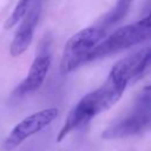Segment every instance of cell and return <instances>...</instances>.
Segmentation results:
<instances>
[{"mask_svg":"<svg viewBox=\"0 0 151 151\" xmlns=\"http://www.w3.org/2000/svg\"><path fill=\"white\" fill-rule=\"evenodd\" d=\"M138 78V60L134 53L119 60L111 68L106 80L92 92L85 94L68 112L57 142H61L72 131L86 125L97 114L112 107L123 96L131 81Z\"/></svg>","mask_w":151,"mask_h":151,"instance_id":"6da1fadb","label":"cell"},{"mask_svg":"<svg viewBox=\"0 0 151 151\" xmlns=\"http://www.w3.org/2000/svg\"><path fill=\"white\" fill-rule=\"evenodd\" d=\"M151 39V8L140 20L117 28L105 37L91 52L88 61L120 53Z\"/></svg>","mask_w":151,"mask_h":151,"instance_id":"7a4b0ae2","label":"cell"},{"mask_svg":"<svg viewBox=\"0 0 151 151\" xmlns=\"http://www.w3.org/2000/svg\"><path fill=\"white\" fill-rule=\"evenodd\" d=\"M149 130H151V91H145L138 97L132 110L125 117L107 126L101 137L109 140L120 139L138 136Z\"/></svg>","mask_w":151,"mask_h":151,"instance_id":"3957f363","label":"cell"},{"mask_svg":"<svg viewBox=\"0 0 151 151\" xmlns=\"http://www.w3.org/2000/svg\"><path fill=\"white\" fill-rule=\"evenodd\" d=\"M106 37L104 27H86L72 35L65 44L60 71L64 74L73 72L83 64L88 61V57L94 47Z\"/></svg>","mask_w":151,"mask_h":151,"instance_id":"277c9868","label":"cell"},{"mask_svg":"<svg viewBox=\"0 0 151 151\" xmlns=\"http://www.w3.org/2000/svg\"><path fill=\"white\" fill-rule=\"evenodd\" d=\"M59 110L57 107H48L34 112L21 122H19L8 133L6 139L2 143V147L5 151H12L18 147L22 142H25L28 137L38 133L47 125H50L57 117Z\"/></svg>","mask_w":151,"mask_h":151,"instance_id":"5b68a950","label":"cell"},{"mask_svg":"<svg viewBox=\"0 0 151 151\" xmlns=\"http://www.w3.org/2000/svg\"><path fill=\"white\" fill-rule=\"evenodd\" d=\"M51 61H52L51 45L48 40H45L39 46L37 55L29 66L26 78L14 90L13 92L14 97L21 98L32 92H35L44 84L51 67Z\"/></svg>","mask_w":151,"mask_h":151,"instance_id":"8992f818","label":"cell"},{"mask_svg":"<svg viewBox=\"0 0 151 151\" xmlns=\"http://www.w3.org/2000/svg\"><path fill=\"white\" fill-rule=\"evenodd\" d=\"M40 12H41V2L40 0H37L29 7L25 17L20 20V25L17 28V32L9 45V54L12 57L21 55L29 47L35 27L39 21Z\"/></svg>","mask_w":151,"mask_h":151,"instance_id":"52a82bcc","label":"cell"},{"mask_svg":"<svg viewBox=\"0 0 151 151\" xmlns=\"http://www.w3.org/2000/svg\"><path fill=\"white\" fill-rule=\"evenodd\" d=\"M34 1H37V0H19L18 4L15 5L14 9L12 11L11 15L6 19V22H5L4 27L6 29H9V28L14 27L17 24H19L20 20L25 17L27 11L29 9V7L34 4Z\"/></svg>","mask_w":151,"mask_h":151,"instance_id":"ba28073f","label":"cell"},{"mask_svg":"<svg viewBox=\"0 0 151 151\" xmlns=\"http://www.w3.org/2000/svg\"><path fill=\"white\" fill-rule=\"evenodd\" d=\"M132 2L133 0H118L116 6L107 13L106 18L103 20V24L105 26H111L118 22L119 20H122L125 17V14L129 12Z\"/></svg>","mask_w":151,"mask_h":151,"instance_id":"9c48e42d","label":"cell"},{"mask_svg":"<svg viewBox=\"0 0 151 151\" xmlns=\"http://www.w3.org/2000/svg\"><path fill=\"white\" fill-rule=\"evenodd\" d=\"M146 61H147L149 67H151V47L146 48Z\"/></svg>","mask_w":151,"mask_h":151,"instance_id":"30bf717a","label":"cell"},{"mask_svg":"<svg viewBox=\"0 0 151 151\" xmlns=\"http://www.w3.org/2000/svg\"><path fill=\"white\" fill-rule=\"evenodd\" d=\"M144 90H145V91H151V85H147V86H146Z\"/></svg>","mask_w":151,"mask_h":151,"instance_id":"8fae6325","label":"cell"}]
</instances>
